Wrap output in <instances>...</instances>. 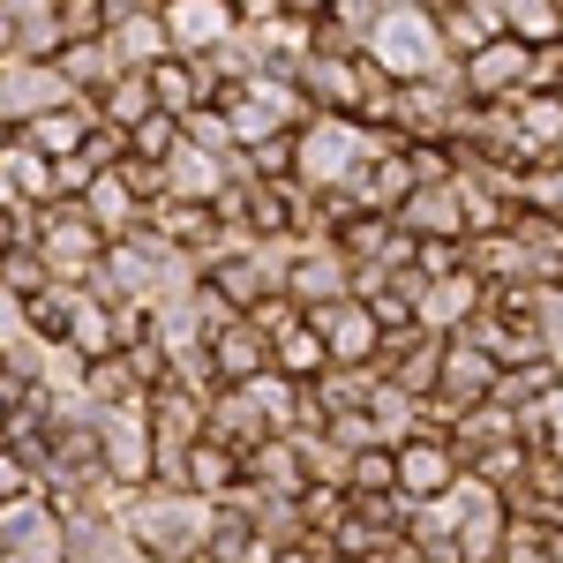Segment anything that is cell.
I'll return each mask as SVG.
<instances>
[{
	"mask_svg": "<svg viewBox=\"0 0 563 563\" xmlns=\"http://www.w3.org/2000/svg\"><path fill=\"white\" fill-rule=\"evenodd\" d=\"M459 451L451 443H435V435H413V443H398V488L413 496V504H429V496H451L459 488Z\"/></svg>",
	"mask_w": 563,
	"mask_h": 563,
	"instance_id": "30bf717a",
	"label": "cell"
},
{
	"mask_svg": "<svg viewBox=\"0 0 563 563\" xmlns=\"http://www.w3.org/2000/svg\"><path fill=\"white\" fill-rule=\"evenodd\" d=\"M533 53L541 45H526V38H488L466 60V84H474L481 106H496V98H526V84H533Z\"/></svg>",
	"mask_w": 563,
	"mask_h": 563,
	"instance_id": "52a82bcc",
	"label": "cell"
},
{
	"mask_svg": "<svg viewBox=\"0 0 563 563\" xmlns=\"http://www.w3.org/2000/svg\"><path fill=\"white\" fill-rule=\"evenodd\" d=\"M98 113H106V129H143V121H151V113H158V90H151V68H129V76H121V84L106 90V98H98Z\"/></svg>",
	"mask_w": 563,
	"mask_h": 563,
	"instance_id": "4fadbf2b",
	"label": "cell"
},
{
	"mask_svg": "<svg viewBox=\"0 0 563 563\" xmlns=\"http://www.w3.org/2000/svg\"><path fill=\"white\" fill-rule=\"evenodd\" d=\"M384 151H390V135L368 129L361 113H316V121L294 135V180H301L316 203H339V196L353 203L361 174H368Z\"/></svg>",
	"mask_w": 563,
	"mask_h": 563,
	"instance_id": "6da1fadb",
	"label": "cell"
},
{
	"mask_svg": "<svg viewBox=\"0 0 563 563\" xmlns=\"http://www.w3.org/2000/svg\"><path fill=\"white\" fill-rule=\"evenodd\" d=\"M308 323L331 339V361L339 368H384V316H376V301H331V308H308Z\"/></svg>",
	"mask_w": 563,
	"mask_h": 563,
	"instance_id": "8992f818",
	"label": "cell"
},
{
	"mask_svg": "<svg viewBox=\"0 0 563 563\" xmlns=\"http://www.w3.org/2000/svg\"><path fill=\"white\" fill-rule=\"evenodd\" d=\"M106 38L121 45V60H129V68H158V60H174V31H166V8H151V0H129V8H113Z\"/></svg>",
	"mask_w": 563,
	"mask_h": 563,
	"instance_id": "9c48e42d",
	"label": "cell"
},
{
	"mask_svg": "<svg viewBox=\"0 0 563 563\" xmlns=\"http://www.w3.org/2000/svg\"><path fill=\"white\" fill-rule=\"evenodd\" d=\"M84 90H76V76L60 68V53L53 60H15L8 53V68H0V113L23 129V121H38V113H53V106H76Z\"/></svg>",
	"mask_w": 563,
	"mask_h": 563,
	"instance_id": "5b68a950",
	"label": "cell"
},
{
	"mask_svg": "<svg viewBox=\"0 0 563 563\" xmlns=\"http://www.w3.org/2000/svg\"><path fill=\"white\" fill-rule=\"evenodd\" d=\"M496 15L504 38H526V45H556L563 38V0H481Z\"/></svg>",
	"mask_w": 563,
	"mask_h": 563,
	"instance_id": "7c38bea8",
	"label": "cell"
},
{
	"mask_svg": "<svg viewBox=\"0 0 563 563\" xmlns=\"http://www.w3.org/2000/svg\"><path fill=\"white\" fill-rule=\"evenodd\" d=\"M368 60L384 68L390 84H429L443 68H459V53L443 38V15H435V8H384L376 31H368Z\"/></svg>",
	"mask_w": 563,
	"mask_h": 563,
	"instance_id": "7a4b0ae2",
	"label": "cell"
},
{
	"mask_svg": "<svg viewBox=\"0 0 563 563\" xmlns=\"http://www.w3.org/2000/svg\"><path fill=\"white\" fill-rule=\"evenodd\" d=\"M106 249H113V241L98 233V218H90L84 203H53V211H45L38 256H45V271H53V278H76V286H84L90 271L106 263Z\"/></svg>",
	"mask_w": 563,
	"mask_h": 563,
	"instance_id": "277c9868",
	"label": "cell"
},
{
	"mask_svg": "<svg viewBox=\"0 0 563 563\" xmlns=\"http://www.w3.org/2000/svg\"><path fill=\"white\" fill-rule=\"evenodd\" d=\"M233 481H241V451L218 443V435H203V443L188 451V488H203V496H233Z\"/></svg>",
	"mask_w": 563,
	"mask_h": 563,
	"instance_id": "5bb4252c",
	"label": "cell"
},
{
	"mask_svg": "<svg viewBox=\"0 0 563 563\" xmlns=\"http://www.w3.org/2000/svg\"><path fill=\"white\" fill-rule=\"evenodd\" d=\"M0 563H76V526L53 496H23L0 504Z\"/></svg>",
	"mask_w": 563,
	"mask_h": 563,
	"instance_id": "3957f363",
	"label": "cell"
},
{
	"mask_svg": "<svg viewBox=\"0 0 563 563\" xmlns=\"http://www.w3.org/2000/svg\"><path fill=\"white\" fill-rule=\"evenodd\" d=\"M249 15L233 8V0H166V31H174V53H188V60H203V53H218V45L233 38Z\"/></svg>",
	"mask_w": 563,
	"mask_h": 563,
	"instance_id": "ba28073f",
	"label": "cell"
},
{
	"mask_svg": "<svg viewBox=\"0 0 563 563\" xmlns=\"http://www.w3.org/2000/svg\"><path fill=\"white\" fill-rule=\"evenodd\" d=\"M271 368H286L294 384H316V376H331L339 361H331V339L301 316V323H286V331L271 339Z\"/></svg>",
	"mask_w": 563,
	"mask_h": 563,
	"instance_id": "8fae6325",
	"label": "cell"
}]
</instances>
